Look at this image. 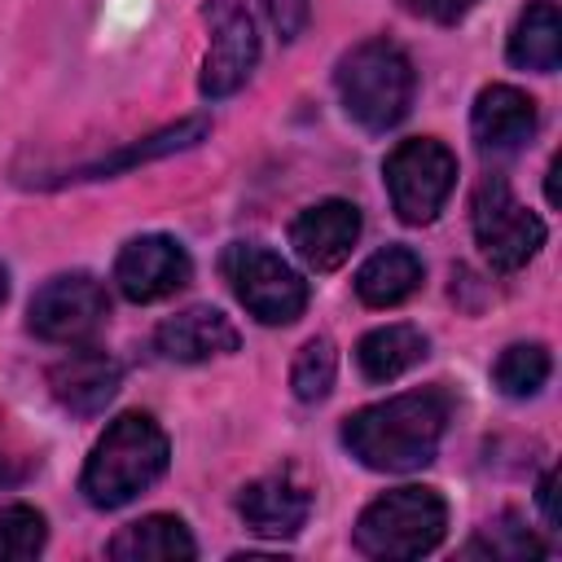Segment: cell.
I'll use <instances>...</instances> for the list:
<instances>
[{
	"label": "cell",
	"instance_id": "1",
	"mask_svg": "<svg viewBox=\"0 0 562 562\" xmlns=\"http://www.w3.org/2000/svg\"><path fill=\"white\" fill-rule=\"evenodd\" d=\"M448 422H452V395L443 386H422L351 413L342 422V448L369 470L404 474L435 461Z\"/></svg>",
	"mask_w": 562,
	"mask_h": 562
},
{
	"label": "cell",
	"instance_id": "2",
	"mask_svg": "<svg viewBox=\"0 0 562 562\" xmlns=\"http://www.w3.org/2000/svg\"><path fill=\"white\" fill-rule=\"evenodd\" d=\"M167 457H171V448H167L162 426L149 413H123L97 439V448L79 474V492L97 509H119L162 479Z\"/></svg>",
	"mask_w": 562,
	"mask_h": 562
},
{
	"label": "cell",
	"instance_id": "3",
	"mask_svg": "<svg viewBox=\"0 0 562 562\" xmlns=\"http://www.w3.org/2000/svg\"><path fill=\"white\" fill-rule=\"evenodd\" d=\"M334 88H338L347 119H356L364 132H386L408 114L417 79H413V61L404 57V48L373 35V40L351 44L338 57Z\"/></svg>",
	"mask_w": 562,
	"mask_h": 562
},
{
	"label": "cell",
	"instance_id": "4",
	"mask_svg": "<svg viewBox=\"0 0 562 562\" xmlns=\"http://www.w3.org/2000/svg\"><path fill=\"white\" fill-rule=\"evenodd\" d=\"M448 531V505L435 487H391L356 518V549L369 558H422Z\"/></svg>",
	"mask_w": 562,
	"mask_h": 562
},
{
	"label": "cell",
	"instance_id": "5",
	"mask_svg": "<svg viewBox=\"0 0 562 562\" xmlns=\"http://www.w3.org/2000/svg\"><path fill=\"white\" fill-rule=\"evenodd\" d=\"M220 272L233 285L237 303L263 325H290L307 307V281L268 246L233 241L220 255Z\"/></svg>",
	"mask_w": 562,
	"mask_h": 562
},
{
	"label": "cell",
	"instance_id": "6",
	"mask_svg": "<svg viewBox=\"0 0 562 562\" xmlns=\"http://www.w3.org/2000/svg\"><path fill=\"white\" fill-rule=\"evenodd\" d=\"M382 180L404 224H430L457 184V154L435 136L400 140L382 162Z\"/></svg>",
	"mask_w": 562,
	"mask_h": 562
},
{
	"label": "cell",
	"instance_id": "7",
	"mask_svg": "<svg viewBox=\"0 0 562 562\" xmlns=\"http://www.w3.org/2000/svg\"><path fill=\"white\" fill-rule=\"evenodd\" d=\"M470 228L483 250V259L496 272H518L540 246H544V220L527 211L505 176H483L470 193Z\"/></svg>",
	"mask_w": 562,
	"mask_h": 562
},
{
	"label": "cell",
	"instance_id": "8",
	"mask_svg": "<svg viewBox=\"0 0 562 562\" xmlns=\"http://www.w3.org/2000/svg\"><path fill=\"white\" fill-rule=\"evenodd\" d=\"M105 316H110L105 285L88 272H61V277L44 281L31 294V307H26L31 334L44 338V342H61V347L88 342L101 329Z\"/></svg>",
	"mask_w": 562,
	"mask_h": 562
},
{
	"label": "cell",
	"instance_id": "9",
	"mask_svg": "<svg viewBox=\"0 0 562 562\" xmlns=\"http://www.w3.org/2000/svg\"><path fill=\"white\" fill-rule=\"evenodd\" d=\"M202 18L211 31V48H206L198 88H202V97L220 101V97H233L250 79L255 61H259V35H255V18L246 13L241 0H206Z\"/></svg>",
	"mask_w": 562,
	"mask_h": 562
},
{
	"label": "cell",
	"instance_id": "10",
	"mask_svg": "<svg viewBox=\"0 0 562 562\" xmlns=\"http://www.w3.org/2000/svg\"><path fill=\"white\" fill-rule=\"evenodd\" d=\"M189 277H193V259L167 233L132 237L114 259V285L132 303H158V299L176 294L180 285H189Z\"/></svg>",
	"mask_w": 562,
	"mask_h": 562
},
{
	"label": "cell",
	"instance_id": "11",
	"mask_svg": "<svg viewBox=\"0 0 562 562\" xmlns=\"http://www.w3.org/2000/svg\"><path fill=\"white\" fill-rule=\"evenodd\" d=\"M237 514L255 536H272V540L299 536L312 514V487L299 483L294 470L259 474L237 492Z\"/></svg>",
	"mask_w": 562,
	"mask_h": 562
},
{
	"label": "cell",
	"instance_id": "12",
	"mask_svg": "<svg viewBox=\"0 0 562 562\" xmlns=\"http://www.w3.org/2000/svg\"><path fill=\"white\" fill-rule=\"evenodd\" d=\"M356 237H360V211L351 202H342V198L316 202V206L299 211L294 224H290V246L312 272L342 268L351 246H356Z\"/></svg>",
	"mask_w": 562,
	"mask_h": 562
},
{
	"label": "cell",
	"instance_id": "13",
	"mask_svg": "<svg viewBox=\"0 0 562 562\" xmlns=\"http://www.w3.org/2000/svg\"><path fill=\"white\" fill-rule=\"evenodd\" d=\"M48 386H53V400L61 408H70L75 417H97L123 386V369L114 356L105 351H70L61 356L53 369H48Z\"/></svg>",
	"mask_w": 562,
	"mask_h": 562
},
{
	"label": "cell",
	"instance_id": "14",
	"mask_svg": "<svg viewBox=\"0 0 562 562\" xmlns=\"http://www.w3.org/2000/svg\"><path fill=\"white\" fill-rule=\"evenodd\" d=\"M154 347H158L162 360L198 364V360L237 351L241 347V334H237V325L220 307H184V312L167 316L154 329Z\"/></svg>",
	"mask_w": 562,
	"mask_h": 562
},
{
	"label": "cell",
	"instance_id": "15",
	"mask_svg": "<svg viewBox=\"0 0 562 562\" xmlns=\"http://www.w3.org/2000/svg\"><path fill=\"white\" fill-rule=\"evenodd\" d=\"M470 132H474V140L483 149L509 154V149L531 140V132H536V101L522 88H514V83H487L474 97Z\"/></svg>",
	"mask_w": 562,
	"mask_h": 562
},
{
	"label": "cell",
	"instance_id": "16",
	"mask_svg": "<svg viewBox=\"0 0 562 562\" xmlns=\"http://www.w3.org/2000/svg\"><path fill=\"white\" fill-rule=\"evenodd\" d=\"M105 553L114 562H176V558H193L198 544L176 514H145V518L127 522L105 544Z\"/></svg>",
	"mask_w": 562,
	"mask_h": 562
},
{
	"label": "cell",
	"instance_id": "17",
	"mask_svg": "<svg viewBox=\"0 0 562 562\" xmlns=\"http://www.w3.org/2000/svg\"><path fill=\"white\" fill-rule=\"evenodd\" d=\"M206 132H211V119H206V114L180 119V123H171V127H162V132H154V136H145V140H136V145L110 154V158H97V162H88V167H79V171L57 176V184H61V180H105V176H114V171H127V167H140V162L180 154V149L198 145Z\"/></svg>",
	"mask_w": 562,
	"mask_h": 562
},
{
	"label": "cell",
	"instance_id": "18",
	"mask_svg": "<svg viewBox=\"0 0 562 562\" xmlns=\"http://www.w3.org/2000/svg\"><path fill=\"white\" fill-rule=\"evenodd\" d=\"M509 61L522 66V70H540V75H553L558 61H562V18H558V4L553 0H536L518 13L514 31H509Z\"/></svg>",
	"mask_w": 562,
	"mask_h": 562
},
{
	"label": "cell",
	"instance_id": "19",
	"mask_svg": "<svg viewBox=\"0 0 562 562\" xmlns=\"http://www.w3.org/2000/svg\"><path fill=\"white\" fill-rule=\"evenodd\" d=\"M422 285V259L408 246L373 250L356 272V294L364 307H395Z\"/></svg>",
	"mask_w": 562,
	"mask_h": 562
},
{
	"label": "cell",
	"instance_id": "20",
	"mask_svg": "<svg viewBox=\"0 0 562 562\" xmlns=\"http://www.w3.org/2000/svg\"><path fill=\"white\" fill-rule=\"evenodd\" d=\"M426 356V334L417 325H378L356 342V364L369 382H395Z\"/></svg>",
	"mask_w": 562,
	"mask_h": 562
},
{
	"label": "cell",
	"instance_id": "21",
	"mask_svg": "<svg viewBox=\"0 0 562 562\" xmlns=\"http://www.w3.org/2000/svg\"><path fill=\"white\" fill-rule=\"evenodd\" d=\"M540 553H544V544L514 514H501V518L483 522L461 544V558H492V562H518V558H540Z\"/></svg>",
	"mask_w": 562,
	"mask_h": 562
},
{
	"label": "cell",
	"instance_id": "22",
	"mask_svg": "<svg viewBox=\"0 0 562 562\" xmlns=\"http://www.w3.org/2000/svg\"><path fill=\"white\" fill-rule=\"evenodd\" d=\"M549 369H553V360H549V351L540 342H514L492 364V382L509 400H527V395H536L549 382Z\"/></svg>",
	"mask_w": 562,
	"mask_h": 562
},
{
	"label": "cell",
	"instance_id": "23",
	"mask_svg": "<svg viewBox=\"0 0 562 562\" xmlns=\"http://www.w3.org/2000/svg\"><path fill=\"white\" fill-rule=\"evenodd\" d=\"M334 373H338V351L329 338H307L290 364V386L303 404H321L334 386Z\"/></svg>",
	"mask_w": 562,
	"mask_h": 562
},
{
	"label": "cell",
	"instance_id": "24",
	"mask_svg": "<svg viewBox=\"0 0 562 562\" xmlns=\"http://www.w3.org/2000/svg\"><path fill=\"white\" fill-rule=\"evenodd\" d=\"M48 540V527H44V514L13 501V505H0V562H22V558H35Z\"/></svg>",
	"mask_w": 562,
	"mask_h": 562
},
{
	"label": "cell",
	"instance_id": "25",
	"mask_svg": "<svg viewBox=\"0 0 562 562\" xmlns=\"http://www.w3.org/2000/svg\"><path fill=\"white\" fill-rule=\"evenodd\" d=\"M272 26L281 31V40H299L307 18H312V0H263Z\"/></svg>",
	"mask_w": 562,
	"mask_h": 562
},
{
	"label": "cell",
	"instance_id": "26",
	"mask_svg": "<svg viewBox=\"0 0 562 562\" xmlns=\"http://www.w3.org/2000/svg\"><path fill=\"white\" fill-rule=\"evenodd\" d=\"M474 4H479V0H400V9H404V13L426 18V22H439V26L461 22V18H465Z\"/></svg>",
	"mask_w": 562,
	"mask_h": 562
},
{
	"label": "cell",
	"instance_id": "27",
	"mask_svg": "<svg viewBox=\"0 0 562 562\" xmlns=\"http://www.w3.org/2000/svg\"><path fill=\"white\" fill-rule=\"evenodd\" d=\"M26 474H31V457L18 452V448L9 443V435H4V426H0V487L18 483V479H26Z\"/></svg>",
	"mask_w": 562,
	"mask_h": 562
},
{
	"label": "cell",
	"instance_id": "28",
	"mask_svg": "<svg viewBox=\"0 0 562 562\" xmlns=\"http://www.w3.org/2000/svg\"><path fill=\"white\" fill-rule=\"evenodd\" d=\"M536 501H540V514H544V522H549V527H558V522H562V514H558V474H553V470H544V474H540Z\"/></svg>",
	"mask_w": 562,
	"mask_h": 562
},
{
	"label": "cell",
	"instance_id": "29",
	"mask_svg": "<svg viewBox=\"0 0 562 562\" xmlns=\"http://www.w3.org/2000/svg\"><path fill=\"white\" fill-rule=\"evenodd\" d=\"M4 294H9V272L0 268V303H4Z\"/></svg>",
	"mask_w": 562,
	"mask_h": 562
}]
</instances>
